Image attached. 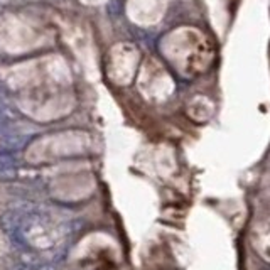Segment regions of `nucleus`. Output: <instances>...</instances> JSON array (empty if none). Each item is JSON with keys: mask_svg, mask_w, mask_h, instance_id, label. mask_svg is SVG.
<instances>
[{"mask_svg": "<svg viewBox=\"0 0 270 270\" xmlns=\"http://www.w3.org/2000/svg\"><path fill=\"white\" fill-rule=\"evenodd\" d=\"M260 270H270V265H265V267H262Z\"/></svg>", "mask_w": 270, "mask_h": 270, "instance_id": "f257e3e1", "label": "nucleus"}]
</instances>
